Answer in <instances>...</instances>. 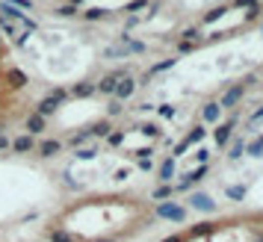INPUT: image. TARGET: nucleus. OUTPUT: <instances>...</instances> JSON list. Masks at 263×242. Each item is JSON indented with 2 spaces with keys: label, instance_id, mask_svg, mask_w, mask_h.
<instances>
[{
  "label": "nucleus",
  "instance_id": "nucleus-24",
  "mask_svg": "<svg viewBox=\"0 0 263 242\" xmlns=\"http://www.w3.org/2000/svg\"><path fill=\"white\" fill-rule=\"evenodd\" d=\"M243 154H246V142H243V139H234V145H231V154H228V157H231V160H240Z\"/></svg>",
  "mask_w": 263,
  "mask_h": 242
},
{
  "label": "nucleus",
  "instance_id": "nucleus-14",
  "mask_svg": "<svg viewBox=\"0 0 263 242\" xmlns=\"http://www.w3.org/2000/svg\"><path fill=\"white\" fill-rule=\"evenodd\" d=\"M27 130H30V136H33V133H41V130H44V118H41L38 112H30V115H27Z\"/></svg>",
  "mask_w": 263,
  "mask_h": 242
},
{
  "label": "nucleus",
  "instance_id": "nucleus-10",
  "mask_svg": "<svg viewBox=\"0 0 263 242\" xmlns=\"http://www.w3.org/2000/svg\"><path fill=\"white\" fill-rule=\"evenodd\" d=\"M0 18H6V21H24V12L3 0V3H0Z\"/></svg>",
  "mask_w": 263,
  "mask_h": 242
},
{
  "label": "nucleus",
  "instance_id": "nucleus-22",
  "mask_svg": "<svg viewBox=\"0 0 263 242\" xmlns=\"http://www.w3.org/2000/svg\"><path fill=\"white\" fill-rule=\"evenodd\" d=\"M181 41H192V44H198V41H201V33H198L195 27H187V30L181 33Z\"/></svg>",
  "mask_w": 263,
  "mask_h": 242
},
{
  "label": "nucleus",
  "instance_id": "nucleus-33",
  "mask_svg": "<svg viewBox=\"0 0 263 242\" xmlns=\"http://www.w3.org/2000/svg\"><path fill=\"white\" fill-rule=\"evenodd\" d=\"M107 142L115 148V145H121V142H124V133H121V130H118V133H110V136H107Z\"/></svg>",
  "mask_w": 263,
  "mask_h": 242
},
{
  "label": "nucleus",
  "instance_id": "nucleus-12",
  "mask_svg": "<svg viewBox=\"0 0 263 242\" xmlns=\"http://www.w3.org/2000/svg\"><path fill=\"white\" fill-rule=\"evenodd\" d=\"M169 68H175V59H163V62H157V65H151V68L145 71V77H142V80L148 83V80H151L154 74H160V71H169Z\"/></svg>",
  "mask_w": 263,
  "mask_h": 242
},
{
  "label": "nucleus",
  "instance_id": "nucleus-27",
  "mask_svg": "<svg viewBox=\"0 0 263 242\" xmlns=\"http://www.w3.org/2000/svg\"><path fill=\"white\" fill-rule=\"evenodd\" d=\"M139 133H142V136H151V139H160V127H157V124H142Z\"/></svg>",
  "mask_w": 263,
  "mask_h": 242
},
{
  "label": "nucleus",
  "instance_id": "nucleus-45",
  "mask_svg": "<svg viewBox=\"0 0 263 242\" xmlns=\"http://www.w3.org/2000/svg\"><path fill=\"white\" fill-rule=\"evenodd\" d=\"M163 242H187V237H181V234H175V237H166Z\"/></svg>",
  "mask_w": 263,
  "mask_h": 242
},
{
  "label": "nucleus",
  "instance_id": "nucleus-15",
  "mask_svg": "<svg viewBox=\"0 0 263 242\" xmlns=\"http://www.w3.org/2000/svg\"><path fill=\"white\" fill-rule=\"evenodd\" d=\"M210 234H213V225H210V222H201V225H192L187 237H189V240H198V237H210Z\"/></svg>",
  "mask_w": 263,
  "mask_h": 242
},
{
  "label": "nucleus",
  "instance_id": "nucleus-49",
  "mask_svg": "<svg viewBox=\"0 0 263 242\" xmlns=\"http://www.w3.org/2000/svg\"><path fill=\"white\" fill-rule=\"evenodd\" d=\"M0 53H3V38H0Z\"/></svg>",
  "mask_w": 263,
  "mask_h": 242
},
{
  "label": "nucleus",
  "instance_id": "nucleus-2",
  "mask_svg": "<svg viewBox=\"0 0 263 242\" xmlns=\"http://www.w3.org/2000/svg\"><path fill=\"white\" fill-rule=\"evenodd\" d=\"M243 95H246V89H243V83H237V86H231V89H228V92H225L216 104H219L222 109H234V106L243 101Z\"/></svg>",
  "mask_w": 263,
  "mask_h": 242
},
{
  "label": "nucleus",
  "instance_id": "nucleus-9",
  "mask_svg": "<svg viewBox=\"0 0 263 242\" xmlns=\"http://www.w3.org/2000/svg\"><path fill=\"white\" fill-rule=\"evenodd\" d=\"M62 151V142H56V139H47V142H41L38 145V157H53V154H59Z\"/></svg>",
  "mask_w": 263,
  "mask_h": 242
},
{
  "label": "nucleus",
  "instance_id": "nucleus-17",
  "mask_svg": "<svg viewBox=\"0 0 263 242\" xmlns=\"http://www.w3.org/2000/svg\"><path fill=\"white\" fill-rule=\"evenodd\" d=\"M219 112H222V106L216 101H207L204 104V121H219Z\"/></svg>",
  "mask_w": 263,
  "mask_h": 242
},
{
  "label": "nucleus",
  "instance_id": "nucleus-28",
  "mask_svg": "<svg viewBox=\"0 0 263 242\" xmlns=\"http://www.w3.org/2000/svg\"><path fill=\"white\" fill-rule=\"evenodd\" d=\"M228 198L243 201V198H246V186H228Z\"/></svg>",
  "mask_w": 263,
  "mask_h": 242
},
{
  "label": "nucleus",
  "instance_id": "nucleus-6",
  "mask_svg": "<svg viewBox=\"0 0 263 242\" xmlns=\"http://www.w3.org/2000/svg\"><path fill=\"white\" fill-rule=\"evenodd\" d=\"M133 92H136V80H133V77H121L113 95H115V101L121 104V101H127V98H133Z\"/></svg>",
  "mask_w": 263,
  "mask_h": 242
},
{
  "label": "nucleus",
  "instance_id": "nucleus-26",
  "mask_svg": "<svg viewBox=\"0 0 263 242\" xmlns=\"http://www.w3.org/2000/svg\"><path fill=\"white\" fill-rule=\"evenodd\" d=\"M228 9H231V6H219V9H213V12H207V15H204V24H213V21H216V18H222V15H225Z\"/></svg>",
  "mask_w": 263,
  "mask_h": 242
},
{
  "label": "nucleus",
  "instance_id": "nucleus-21",
  "mask_svg": "<svg viewBox=\"0 0 263 242\" xmlns=\"http://www.w3.org/2000/svg\"><path fill=\"white\" fill-rule=\"evenodd\" d=\"M83 18L86 21H101V18H110V9H86Z\"/></svg>",
  "mask_w": 263,
  "mask_h": 242
},
{
  "label": "nucleus",
  "instance_id": "nucleus-3",
  "mask_svg": "<svg viewBox=\"0 0 263 242\" xmlns=\"http://www.w3.org/2000/svg\"><path fill=\"white\" fill-rule=\"evenodd\" d=\"M121 77H127V71H115V74H107V77H101V83H95V92H101V95H113Z\"/></svg>",
  "mask_w": 263,
  "mask_h": 242
},
{
  "label": "nucleus",
  "instance_id": "nucleus-39",
  "mask_svg": "<svg viewBox=\"0 0 263 242\" xmlns=\"http://www.w3.org/2000/svg\"><path fill=\"white\" fill-rule=\"evenodd\" d=\"M95 154H98L95 148H83V151H77V157H80V160H92Z\"/></svg>",
  "mask_w": 263,
  "mask_h": 242
},
{
  "label": "nucleus",
  "instance_id": "nucleus-44",
  "mask_svg": "<svg viewBox=\"0 0 263 242\" xmlns=\"http://www.w3.org/2000/svg\"><path fill=\"white\" fill-rule=\"evenodd\" d=\"M6 148H12V142H9V139H6V136L0 133V151H6Z\"/></svg>",
  "mask_w": 263,
  "mask_h": 242
},
{
  "label": "nucleus",
  "instance_id": "nucleus-41",
  "mask_svg": "<svg viewBox=\"0 0 263 242\" xmlns=\"http://www.w3.org/2000/svg\"><path fill=\"white\" fill-rule=\"evenodd\" d=\"M107 112H110V115H118V112H121V104H118V101H113V104L107 106Z\"/></svg>",
  "mask_w": 263,
  "mask_h": 242
},
{
  "label": "nucleus",
  "instance_id": "nucleus-5",
  "mask_svg": "<svg viewBox=\"0 0 263 242\" xmlns=\"http://www.w3.org/2000/svg\"><path fill=\"white\" fill-rule=\"evenodd\" d=\"M189 207H195L201 213H216V201L210 195H204V192H192L189 195Z\"/></svg>",
  "mask_w": 263,
  "mask_h": 242
},
{
  "label": "nucleus",
  "instance_id": "nucleus-7",
  "mask_svg": "<svg viewBox=\"0 0 263 242\" xmlns=\"http://www.w3.org/2000/svg\"><path fill=\"white\" fill-rule=\"evenodd\" d=\"M6 83H9V89H24L30 80H27L24 71H18V68H6Z\"/></svg>",
  "mask_w": 263,
  "mask_h": 242
},
{
  "label": "nucleus",
  "instance_id": "nucleus-18",
  "mask_svg": "<svg viewBox=\"0 0 263 242\" xmlns=\"http://www.w3.org/2000/svg\"><path fill=\"white\" fill-rule=\"evenodd\" d=\"M110 130H113V124L104 118V121H95V124L89 127V136H110Z\"/></svg>",
  "mask_w": 263,
  "mask_h": 242
},
{
  "label": "nucleus",
  "instance_id": "nucleus-1",
  "mask_svg": "<svg viewBox=\"0 0 263 242\" xmlns=\"http://www.w3.org/2000/svg\"><path fill=\"white\" fill-rule=\"evenodd\" d=\"M157 216H160V219H169V222H184V219H187V207H181V204H175V201H163V204L157 207Z\"/></svg>",
  "mask_w": 263,
  "mask_h": 242
},
{
  "label": "nucleus",
  "instance_id": "nucleus-36",
  "mask_svg": "<svg viewBox=\"0 0 263 242\" xmlns=\"http://www.w3.org/2000/svg\"><path fill=\"white\" fill-rule=\"evenodd\" d=\"M160 115H163V118H175V106H172V104H163V106H160Z\"/></svg>",
  "mask_w": 263,
  "mask_h": 242
},
{
  "label": "nucleus",
  "instance_id": "nucleus-11",
  "mask_svg": "<svg viewBox=\"0 0 263 242\" xmlns=\"http://www.w3.org/2000/svg\"><path fill=\"white\" fill-rule=\"evenodd\" d=\"M175 157H169V160H163V166H160V180L163 183H172V177H175Z\"/></svg>",
  "mask_w": 263,
  "mask_h": 242
},
{
  "label": "nucleus",
  "instance_id": "nucleus-16",
  "mask_svg": "<svg viewBox=\"0 0 263 242\" xmlns=\"http://www.w3.org/2000/svg\"><path fill=\"white\" fill-rule=\"evenodd\" d=\"M47 240H50V242H77V237H74V234H68V231L50 228V231H47Z\"/></svg>",
  "mask_w": 263,
  "mask_h": 242
},
{
  "label": "nucleus",
  "instance_id": "nucleus-48",
  "mask_svg": "<svg viewBox=\"0 0 263 242\" xmlns=\"http://www.w3.org/2000/svg\"><path fill=\"white\" fill-rule=\"evenodd\" d=\"M255 242H263V234H258V237H255Z\"/></svg>",
  "mask_w": 263,
  "mask_h": 242
},
{
  "label": "nucleus",
  "instance_id": "nucleus-47",
  "mask_svg": "<svg viewBox=\"0 0 263 242\" xmlns=\"http://www.w3.org/2000/svg\"><path fill=\"white\" fill-rule=\"evenodd\" d=\"M68 3H71V6H80V3H83V0H68Z\"/></svg>",
  "mask_w": 263,
  "mask_h": 242
},
{
  "label": "nucleus",
  "instance_id": "nucleus-25",
  "mask_svg": "<svg viewBox=\"0 0 263 242\" xmlns=\"http://www.w3.org/2000/svg\"><path fill=\"white\" fill-rule=\"evenodd\" d=\"M246 154H252V157H261V154H263V136H258L252 145H246Z\"/></svg>",
  "mask_w": 263,
  "mask_h": 242
},
{
  "label": "nucleus",
  "instance_id": "nucleus-46",
  "mask_svg": "<svg viewBox=\"0 0 263 242\" xmlns=\"http://www.w3.org/2000/svg\"><path fill=\"white\" fill-rule=\"evenodd\" d=\"M261 118H263V106L258 109V112H255V115H252V118H249V121H261Z\"/></svg>",
  "mask_w": 263,
  "mask_h": 242
},
{
  "label": "nucleus",
  "instance_id": "nucleus-23",
  "mask_svg": "<svg viewBox=\"0 0 263 242\" xmlns=\"http://www.w3.org/2000/svg\"><path fill=\"white\" fill-rule=\"evenodd\" d=\"M204 136H207V130L198 124V127H192V130H189V136H187V145H192V142H201Z\"/></svg>",
  "mask_w": 263,
  "mask_h": 242
},
{
  "label": "nucleus",
  "instance_id": "nucleus-8",
  "mask_svg": "<svg viewBox=\"0 0 263 242\" xmlns=\"http://www.w3.org/2000/svg\"><path fill=\"white\" fill-rule=\"evenodd\" d=\"M33 148H36V142H33V136H30V133L18 136V139L12 142V151H15V154H30Z\"/></svg>",
  "mask_w": 263,
  "mask_h": 242
},
{
  "label": "nucleus",
  "instance_id": "nucleus-43",
  "mask_svg": "<svg viewBox=\"0 0 263 242\" xmlns=\"http://www.w3.org/2000/svg\"><path fill=\"white\" fill-rule=\"evenodd\" d=\"M207 157H210V151H204V148H201V151H198V163H201V166H207Z\"/></svg>",
  "mask_w": 263,
  "mask_h": 242
},
{
  "label": "nucleus",
  "instance_id": "nucleus-35",
  "mask_svg": "<svg viewBox=\"0 0 263 242\" xmlns=\"http://www.w3.org/2000/svg\"><path fill=\"white\" fill-rule=\"evenodd\" d=\"M0 33H6V35H15V27H12V21L0 18Z\"/></svg>",
  "mask_w": 263,
  "mask_h": 242
},
{
  "label": "nucleus",
  "instance_id": "nucleus-38",
  "mask_svg": "<svg viewBox=\"0 0 263 242\" xmlns=\"http://www.w3.org/2000/svg\"><path fill=\"white\" fill-rule=\"evenodd\" d=\"M261 18V6H252L249 12H246V21H258Z\"/></svg>",
  "mask_w": 263,
  "mask_h": 242
},
{
  "label": "nucleus",
  "instance_id": "nucleus-13",
  "mask_svg": "<svg viewBox=\"0 0 263 242\" xmlns=\"http://www.w3.org/2000/svg\"><path fill=\"white\" fill-rule=\"evenodd\" d=\"M56 106H59V104H56L53 98H41V101H38V106H36V112H38L41 118H47L50 112H56Z\"/></svg>",
  "mask_w": 263,
  "mask_h": 242
},
{
  "label": "nucleus",
  "instance_id": "nucleus-19",
  "mask_svg": "<svg viewBox=\"0 0 263 242\" xmlns=\"http://www.w3.org/2000/svg\"><path fill=\"white\" fill-rule=\"evenodd\" d=\"M71 95L74 98H89V95H95V83H77L71 89Z\"/></svg>",
  "mask_w": 263,
  "mask_h": 242
},
{
  "label": "nucleus",
  "instance_id": "nucleus-34",
  "mask_svg": "<svg viewBox=\"0 0 263 242\" xmlns=\"http://www.w3.org/2000/svg\"><path fill=\"white\" fill-rule=\"evenodd\" d=\"M151 154H154V148H139V151H133L136 160H151Z\"/></svg>",
  "mask_w": 263,
  "mask_h": 242
},
{
  "label": "nucleus",
  "instance_id": "nucleus-37",
  "mask_svg": "<svg viewBox=\"0 0 263 242\" xmlns=\"http://www.w3.org/2000/svg\"><path fill=\"white\" fill-rule=\"evenodd\" d=\"M6 3H12L15 9H33V0H6Z\"/></svg>",
  "mask_w": 263,
  "mask_h": 242
},
{
  "label": "nucleus",
  "instance_id": "nucleus-42",
  "mask_svg": "<svg viewBox=\"0 0 263 242\" xmlns=\"http://www.w3.org/2000/svg\"><path fill=\"white\" fill-rule=\"evenodd\" d=\"M234 6H246V9H252V6H258V0H234Z\"/></svg>",
  "mask_w": 263,
  "mask_h": 242
},
{
  "label": "nucleus",
  "instance_id": "nucleus-31",
  "mask_svg": "<svg viewBox=\"0 0 263 242\" xmlns=\"http://www.w3.org/2000/svg\"><path fill=\"white\" fill-rule=\"evenodd\" d=\"M47 98H53V101H56V104H62V101H65V98H68V92H65V89H53V92H50V95H47Z\"/></svg>",
  "mask_w": 263,
  "mask_h": 242
},
{
  "label": "nucleus",
  "instance_id": "nucleus-30",
  "mask_svg": "<svg viewBox=\"0 0 263 242\" xmlns=\"http://www.w3.org/2000/svg\"><path fill=\"white\" fill-rule=\"evenodd\" d=\"M139 9H148V0H133L124 6V12H139Z\"/></svg>",
  "mask_w": 263,
  "mask_h": 242
},
{
  "label": "nucleus",
  "instance_id": "nucleus-29",
  "mask_svg": "<svg viewBox=\"0 0 263 242\" xmlns=\"http://www.w3.org/2000/svg\"><path fill=\"white\" fill-rule=\"evenodd\" d=\"M77 12H80V9H77V6H71V3H65V6H59V9H56V15H62V18H71V15H77Z\"/></svg>",
  "mask_w": 263,
  "mask_h": 242
},
{
  "label": "nucleus",
  "instance_id": "nucleus-32",
  "mask_svg": "<svg viewBox=\"0 0 263 242\" xmlns=\"http://www.w3.org/2000/svg\"><path fill=\"white\" fill-rule=\"evenodd\" d=\"M89 139V130H83V133H77V136H71V148H77V145H83Z\"/></svg>",
  "mask_w": 263,
  "mask_h": 242
},
{
  "label": "nucleus",
  "instance_id": "nucleus-20",
  "mask_svg": "<svg viewBox=\"0 0 263 242\" xmlns=\"http://www.w3.org/2000/svg\"><path fill=\"white\" fill-rule=\"evenodd\" d=\"M172 195H175V186H169V183H163V186H157V189L151 192L154 201H166V198H172Z\"/></svg>",
  "mask_w": 263,
  "mask_h": 242
},
{
  "label": "nucleus",
  "instance_id": "nucleus-4",
  "mask_svg": "<svg viewBox=\"0 0 263 242\" xmlns=\"http://www.w3.org/2000/svg\"><path fill=\"white\" fill-rule=\"evenodd\" d=\"M234 124H237V115H231L225 124H219V127L213 130V139H216V145H219V148H225V145L231 142V130H234Z\"/></svg>",
  "mask_w": 263,
  "mask_h": 242
},
{
  "label": "nucleus",
  "instance_id": "nucleus-40",
  "mask_svg": "<svg viewBox=\"0 0 263 242\" xmlns=\"http://www.w3.org/2000/svg\"><path fill=\"white\" fill-rule=\"evenodd\" d=\"M178 50L181 53H189V50H195V44L192 41H178Z\"/></svg>",
  "mask_w": 263,
  "mask_h": 242
}]
</instances>
